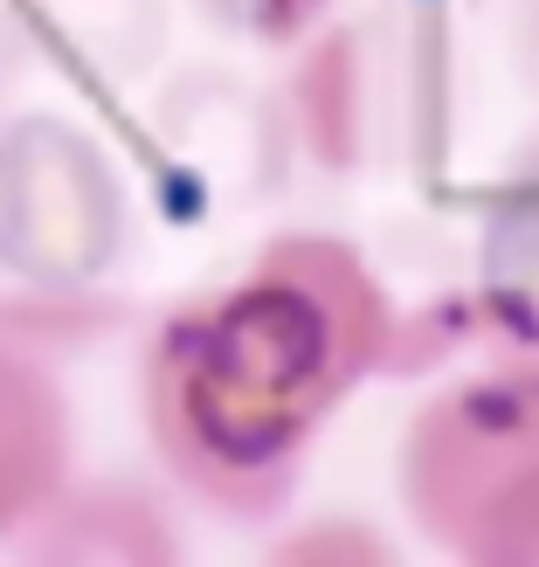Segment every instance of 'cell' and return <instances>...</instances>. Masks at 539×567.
Instances as JSON below:
<instances>
[{"label": "cell", "mask_w": 539, "mask_h": 567, "mask_svg": "<svg viewBox=\"0 0 539 567\" xmlns=\"http://www.w3.org/2000/svg\"><path fill=\"white\" fill-rule=\"evenodd\" d=\"M394 305L339 236H277L236 284L146 347V430L166 471L229 519L298 492L319 430L394 360Z\"/></svg>", "instance_id": "1"}, {"label": "cell", "mask_w": 539, "mask_h": 567, "mask_svg": "<svg viewBox=\"0 0 539 567\" xmlns=\"http://www.w3.org/2000/svg\"><path fill=\"white\" fill-rule=\"evenodd\" d=\"M394 485L449 560L539 567V353L436 388L408 415Z\"/></svg>", "instance_id": "2"}, {"label": "cell", "mask_w": 539, "mask_h": 567, "mask_svg": "<svg viewBox=\"0 0 539 567\" xmlns=\"http://www.w3.org/2000/svg\"><path fill=\"white\" fill-rule=\"evenodd\" d=\"M70 402L42 360L0 339V540L21 519H42L63 492Z\"/></svg>", "instance_id": "3"}, {"label": "cell", "mask_w": 539, "mask_h": 567, "mask_svg": "<svg viewBox=\"0 0 539 567\" xmlns=\"http://www.w3.org/2000/svg\"><path fill=\"white\" fill-rule=\"evenodd\" d=\"M485 305L519 339V353H539V194L505 208L498 221L491 264H485Z\"/></svg>", "instance_id": "4"}]
</instances>
